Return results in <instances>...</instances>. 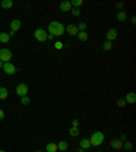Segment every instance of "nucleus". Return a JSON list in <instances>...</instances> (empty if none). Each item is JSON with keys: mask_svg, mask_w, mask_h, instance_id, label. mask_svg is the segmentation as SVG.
<instances>
[{"mask_svg": "<svg viewBox=\"0 0 136 152\" xmlns=\"http://www.w3.org/2000/svg\"><path fill=\"white\" fill-rule=\"evenodd\" d=\"M8 98V91L5 87H0V99L1 100H5Z\"/></svg>", "mask_w": 136, "mask_h": 152, "instance_id": "17", "label": "nucleus"}, {"mask_svg": "<svg viewBox=\"0 0 136 152\" xmlns=\"http://www.w3.org/2000/svg\"><path fill=\"white\" fill-rule=\"evenodd\" d=\"M34 38L40 42H45L48 40V33L44 29H37L36 31H34Z\"/></svg>", "mask_w": 136, "mask_h": 152, "instance_id": "4", "label": "nucleus"}, {"mask_svg": "<svg viewBox=\"0 0 136 152\" xmlns=\"http://www.w3.org/2000/svg\"><path fill=\"white\" fill-rule=\"evenodd\" d=\"M46 152H57V144H55V143H49L46 144Z\"/></svg>", "mask_w": 136, "mask_h": 152, "instance_id": "16", "label": "nucleus"}, {"mask_svg": "<svg viewBox=\"0 0 136 152\" xmlns=\"http://www.w3.org/2000/svg\"><path fill=\"white\" fill-rule=\"evenodd\" d=\"M131 23H133V25L136 23V18H135V16H132V18H131Z\"/></svg>", "mask_w": 136, "mask_h": 152, "instance_id": "35", "label": "nucleus"}, {"mask_svg": "<svg viewBox=\"0 0 136 152\" xmlns=\"http://www.w3.org/2000/svg\"><path fill=\"white\" fill-rule=\"evenodd\" d=\"M8 41H10V35H8V33H0V42L7 44Z\"/></svg>", "mask_w": 136, "mask_h": 152, "instance_id": "20", "label": "nucleus"}, {"mask_svg": "<svg viewBox=\"0 0 136 152\" xmlns=\"http://www.w3.org/2000/svg\"><path fill=\"white\" fill-rule=\"evenodd\" d=\"M110 147L113 148V149H121L123 148V141L118 140V139H113L110 141Z\"/></svg>", "mask_w": 136, "mask_h": 152, "instance_id": "9", "label": "nucleus"}, {"mask_svg": "<svg viewBox=\"0 0 136 152\" xmlns=\"http://www.w3.org/2000/svg\"><path fill=\"white\" fill-rule=\"evenodd\" d=\"M36 152H42V151H41V149H37V151H36Z\"/></svg>", "mask_w": 136, "mask_h": 152, "instance_id": "39", "label": "nucleus"}, {"mask_svg": "<svg viewBox=\"0 0 136 152\" xmlns=\"http://www.w3.org/2000/svg\"><path fill=\"white\" fill-rule=\"evenodd\" d=\"M11 58H12V53L10 49H7V48L0 49V61L1 63H10Z\"/></svg>", "mask_w": 136, "mask_h": 152, "instance_id": "3", "label": "nucleus"}, {"mask_svg": "<svg viewBox=\"0 0 136 152\" xmlns=\"http://www.w3.org/2000/svg\"><path fill=\"white\" fill-rule=\"evenodd\" d=\"M117 106H118V107H124V106H125V100H124V99H118V100H117Z\"/></svg>", "mask_w": 136, "mask_h": 152, "instance_id": "28", "label": "nucleus"}, {"mask_svg": "<svg viewBox=\"0 0 136 152\" xmlns=\"http://www.w3.org/2000/svg\"><path fill=\"white\" fill-rule=\"evenodd\" d=\"M116 7H117V8H124V3H117V4H116Z\"/></svg>", "mask_w": 136, "mask_h": 152, "instance_id": "31", "label": "nucleus"}, {"mask_svg": "<svg viewBox=\"0 0 136 152\" xmlns=\"http://www.w3.org/2000/svg\"><path fill=\"white\" fill-rule=\"evenodd\" d=\"M125 103H135L136 102V94L135 92H128L125 95Z\"/></svg>", "mask_w": 136, "mask_h": 152, "instance_id": "12", "label": "nucleus"}, {"mask_svg": "<svg viewBox=\"0 0 136 152\" xmlns=\"http://www.w3.org/2000/svg\"><path fill=\"white\" fill-rule=\"evenodd\" d=\"M76 152H84V149H82V148H79V149H78Z\"/></svg>", "mask_w": 136, "mask_h": 152, "instance_id": "37", "label": "nucleus"}, {"mask_svg": "<svg viewBox=\"0 0 136 152\" xmlns=\"http://www.w3.org/2000/svg\"><path fill=\"white\" fill-rule=\"evenodd\" d=\"M60 10L63 11V12L71 11V10H72V5H71V1H63V3H60Z\"/></svg>", "mask_w": 136, "mask_h": 152, "instance_id": "10", "label": "nucleus"}, {"mask_svg": "<svg viewBox=\"0 0 136 152\" xmlns=\"http://www.w3.org/2000/svg\"><path fill=\"white\" fill-rule=\"evenodd\" d=\"M21 103L23 106H27L29 103H30V98H29L27 95H26V96H22V98H21Z\"/></svg>", "mask_w": 136, "mask_h": 152, "instance_id": "25", "label": "nucleus"}, {"mask_svg": "<svg viewBox=\"0 0 136 152\" xmlns=\"http://www.w3.org/2000/svg\"><path fill=\"white\" fill-rule=\"evenodd\" d=\"M57 149H59V151H67V149H68V143L67 141H60V143H59V144H57Z\"/></svg>", "mask_w": 136, "mask_h": 152, "instance_id": "19", "label": "nucleus"}, {"mask_svg": "<svg viewBox=\"0 0 136 152\" xmlns=\"http://www.w3.org/2000/svg\"><path fill=\"white\" fill-rule=\"evenodd\" d=\"M3 118H4V111L0 109V120H3Z\"/></svg>", "mask_w": 136, "mask_h": 152, "instance_id": "32", "label": "nucleus"}, {"mask_svg": "<svg viewBox=\"0 0 136 152\" xmlns=\"http://www.w3.org/2000/svg\"><path fill=\"white\" fill-rule=\"evenodd\" d=\"M55 48H56V49H61V48H63V42H60V41L55 42Z\"/></svg>", "mask_w": 136, "mask_h": 152, "instance_id": "29", "label": "nucleus"}, {"mask_svg": "<svg viewBox=\"0 0 136 152\" xmlns=\"http://www.w3.org/2000/svg\"><path fill=\"white\" fill-rule=\"evenodd\" d=\"M79 125V120H76V118H73L72 120V126H75V128H78Z\"/></svg>", "mask_w": 136, "mask_h": 152, "instance_id": "30", "label": "nucleus"}, {"mask_svg": "<svg viewBox=\"0 0 136 152\" xmlns=\"http://www.w3.org/2000/svg\"><path fill=\"white\" fill-rule=\"evenodd\" d=\"M21 26H22V22L19 19H14V21L11 22V30L12 31H18L21 29Z\"/></svg>", "mask_w": 136, "mask_h": 152, "instance_id": "11", "label": "nucleus"}, {"mask_svg": "<svg viewBox=\"0 0 136 152\" xmlns=\"http://www.w3.org/2000/svg\"><path fill=\"white\" fill-rule=\"evenodd\" d=\"M1 67H3V63H1V61H0V69H1Z\"/></svg>", "mask_w": 136, "mask_h": 152, "instance_id": "38", "label": "nucleus"}, {"mask_svg": "<svg viewBox=\"0 0 136 152\" xmlns=\"http://www.w3.org/2000/svg\"><path fill=\"white\" fill-rule=\"evenodd\" d=\"M48 33L52 34L53 37H60V35H63V33H65V27L63 26V23H60L57 21H53L48 26Z\"/></svg>", "mask_w": 136, "mask_h": 152, "instance_id": "1", "label": "nucleus"}, {"mask_svg": "<svg viewBox=\"0 0 136 152\" xmlns=\"http://www.w3.org/2000/svg\"><path fill=\"white\" fill-rule=\"evenodd\" d=\"M27 92H29V87L25 83H21L16 86V94L19 95V96H26Z\"/></svg>", "mask_w": 136, "mask_h": 152, "instance_id": "6", "label": "nucleus"}, {"mask_svg": "<svg viewBox=\"0 0 136 152\" xmlns=\"http://www.w3.org/2000/svg\"><path fill=\"white\" fill-rule=\"evenodd\" d=\"M71 12H72L73 16H80V10H79V8H72Z\"/></svg>", "mask_w": 136, "mask_h": 152, "instance_id": "27", "label": "nucleus"}, {"mask_svg": "<svg viewBox=\"0 0 136 152\" xmlns=\"http://www.w3.org/2000/svg\"><path fill=\"white\" fill-rule=\"evenodd\" d=\"M102 48H104V50H106V52H108V50H110V49L113 48V44H112L110 41H105V44L102 45Z\"/></svg>", "mask_w": 136, "mask_h": 152, "instance_id": "24", "label": "nucleus"}, {"mask_svg": "<svg viewBox=\"0 0 136 152\" xmlns=\"http://www.w3.org/2000/svg\"><path fill=\"white\" fill-rule=\"evenodd\" d=\"M8 35H10V38H11V37H14V35H15V31H12V30H11V31L8 33Z\"/></svg>", "mask_w": 136, "mask_h": 152, "instance_id": "34", "label": "nucleus"}, {"mask_svg": "<svg viewBox=\"0 0 136 152\" xmlns=\"http://www.w3.org/2000/svg\"><path fill=\"white\" fill-rule=\"evenodd\" d=\"M1 69H3L4 74H7V75H14L16 72V67L12 63H3Z\"/></svg>", "mask_w": 136, "mask_h": 152, "instance_id": "5", "label": "nucleus"}, {"mask_svg": "<svg viewBox=\"0 0 136 152\" xmlns=\"http://www.w3.org/2000/svg\"><path fill=\"white\" fill-rule=\"evenodd\" d=\"M0 5L3 8H5V10H10L11 7L14 5V3H12V0H3V1H0Z\"/></svg>", "mask_w": 136, "mask_h": 152, "instance_id": "15", "label": "nucleus"}, {"mask_svg": "<svg viewBox=\"0 0 136 152\" xmlns=\"http://www.w3.org/2000/svg\"><path fill=\"white\" fill-rule=\"evenodd\" d=\"M82 4H83V0H72V1H71L72 8H79Z\"/></svg>", "mask_w": 136, "mask_h": 152, "instance_id": "22", "label": "nucleus"}, {"mask_svg": "<svg viewBox=\"0 0 136 152\" xmlns=\"http://www.w3.org/2000/svg\"><path fill=\"white\" fill-rule=\"evenodd\" d=\"M89 140H90V144H91V145H94V147H100V145H102V143L105 141V135L102 133V132L97 131V132H94V133L91 135V137H90Z\"/></svg>", "mask_w": 136, "mask_h": 152, "instance_id": "2", "label": "nucleus"}, {"mask_svg": "<svg viewBox=\"0 0 136 152\" xmlns=\"http://www.w3.org/2000/svg\"><path fill=\"white\" fill-rule=\"evenodd\" d=\"M86 27H87V25H86L84 22H80L78 25V30L79 31H86Z\"/></svg>", "mask_w": 136, "mask_h": 152, "instance_id": "26", "label": "nucleus"}, {"mask_svg": "<svg viewBox=\"0 0 136 152\" xmlns=\"http://www.w3.org/2000/svg\"><path fill=\"white\" fill-rule=\"evenodd\" d=\"M91 147V144H90V140L89 139H82L80 141H79V148H82V149H87V148Z\"/></svg>", "mask_w": 136, "mask_h": 152, "instance_id": "13", "label": "nucleus"}, {"mask_svg": "<svg viewBox=\"0 0 136 152\" xmlns=\"http://www.w3.org/2000/svg\"><path fill=\"white\" fill-rule=\"evenodd\" d=\"M116 18H117V21H118V22H125L128 16H127L125 11H118V12H117V15H116Z\"/></svg>", "mask_w": 136, "mask_h": 152, "instance_id": "14", "label": "nucleus"}, {"mask_svg": "<svg viewBox=\"0 0 136 152\" xmlns=\"http://www.w3.org/2000/svg\"><path fill=\"white\" fill-rule=\"evenodd\" d=\"M79 133H80V131H79L78 128H75V126H72V128L69 129V136L76 137V136H79Z\"/></svg>", "mask_w": 136, "mask_h": 152, "instance_id": "21", "label": "nucleus"}, {"mask_svg": "<svg viewBox=\"0 0 136 152\" xmlns=\"http://www.w3.org/2000/svg\"><path fill=\"white\" fill-rule=\"evenodd\" d=\"M78 38H79V41L86 42L87 40H89V34H87L86 31H79L78 33Z\"/></svg>", "mask_w": 136, "mask_h": 152, "instance_id": "18", "label": "nucleus"}, {"mask_svg": "<svg viewBox=\"0 0 136 152\" xmlns=\"http://www.w3.org/2000/svg\"><path fill=\"white\" fill-rule=\"evenodd\" d=\"M53 38H55V37H53V35H52V34H48V40H50V41H52V40H53Z\"/></svg>", "mask_w": 136, "mask_h": 152, "instance_id": "36", "label": "nucleus"}, {"mask_svg": "<svg viewBox=\"0 0 136 152\" xmlns=\"http://www.w3.org/2000/svg\"><path fill=\"white\" fill-rule=\"evenodd\" d=\"M117 38V30L116 29H110V30H108L106 31V41H113V40H116Z\"/></svg>", "mask_w": 136, "mask_h": 152, "instance_id": "8", "label": "nucleus"}, {"mask_svg": "<svg viewBox=\"0 0 136 152\" xmlns=\"http://www.w3.org/2000/svg\"><path fill=\"white\" fill-rule=\"evenodd\" d=\"M118 140H123V141H125V140H127V136H125V135H121Z\"/></svg>", "mask_w": 136, "mask_h": 152, "instance_id": "33", "label": "nucleus"}, {"mask_svg": "<svg viewBox=\"0 0 136 152\" xmlns=\"http://www.w3.org/2000/svg\"><path fill=\"white\" fill-rule=\"evenodd\" d=\"M65 31H67L69 35H78L79 30H78V26H76V25H68V26L65 27Z\"/></svg>", "mask_w": 136, "mask_h": 152, "instance_id": "7", "label": "nucleus"}, {"mask_svg": "<svg viewBox=\"0 0 136 152\" xmlns=\"http://www.w3.org/2000/svg\"><path fill=\"white\" fill-rule=\"evenodd\" d=\"M0 152H5V151H1V149H0Z\"/></svg>", "mask_w": 136, "mask_h": 152, "instance_id": "40", "label": "nucleus"}, {"mask_svg": "<svg viewBox=\"0 0 136 152\" xmlns=\"http://www.w3.org/2000/svg\"><path fill=\"white\" fill-rule=\"evenodd\" d=\"M123 147L125 148L127 151H132V149H133V144H132L131 141H124L123 143Z\"/></svg>", "mask_w": 136, "mask_h": 152, "instance_id": "23", "label": "nucleus"}]
</instances>
